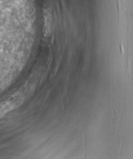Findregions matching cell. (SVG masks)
<instances>
[{
	"mask_svg": "<svg viewBox=\"0 0 133 159\" xmlns=\"http://www.w3.org/2000/svg\"><path fill=\"white\" fill-rule=\"evenodd\" d=\"M24 99V96L22 93H17L7 101L0 104V117H3L9 111L20 106Z\"/></svg>",
	"mask_w": 133,
	"mask_h": 159,
	"instance_id": "1",
	"label": "cell"
}]
</instances>
